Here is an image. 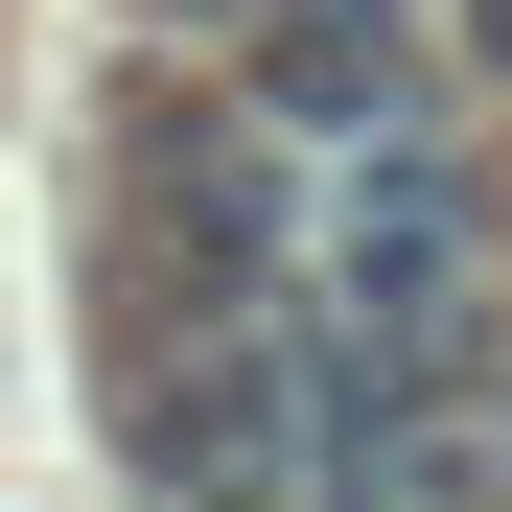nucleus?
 Returning a JSON list of instances; mask_svg holds the SVG:
<instances>
[{"instance_id":"2","label":"nucleus","mask_w":512,"mask_h":512,"mask_svg":"<svg viewBox=\"0 0 512 512\" xmlns=\"http://www.w3.org/2000/svg\"><path fill=\"white\" fill-rule=\"evenodd\" d=\"M443 47H466V94H512V0H443Z\"/></svg>"},{"instance_id":"1","label":"nucleus","mask_w":512,"mask_h":512,"mask_svg":"<svg viewBox=\"0 0 512 512\" xmlns=\"http://www.w3.org/2000/svg\"><path fill=\"white\" fill-rule=\"evenodd\" d=\"M210 94L280 140L303 187H373V163H443L466 140V47H443V0H233Z\"/></svg>"}]
</instances>
